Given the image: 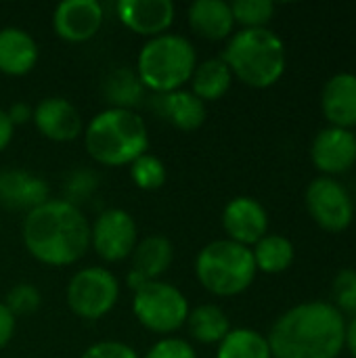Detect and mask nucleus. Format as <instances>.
<instances>
[{
	"mask_svg": "<svg viewBox=\"0 0 356 358\" xmlns=\"http://www.w3.org/2000/svg\"><path fill=\"white\" fill-rule=\"evenodd\" d=\"M222 61L252 88H269L285 71V44L269 27L241 29L231 36Z\"/></svg>",
	"mask_w": 356,
	"mask_h": 358,
	"instance_id": "obj_4",
	"label": "nucleus"
},
{
	"mask_svg": "<svg viewBox=\"0 0 356 358\" xmlns=\"http://www.w3.org/2000/svg\"><path fill=\"white\" fill-rule=\"evenodd\" d=\"M17 327V317L6 308L4 302H0V350L13 340Z\"/></svg>",
	"mask_w": 356,
	"mask_h": 358,
	"instance_id": "obj_33",
	"label": "nucleus"
},
{
	"mask_svg": "<svg viewBox=\"0 0 356 358\" xmlns=\"http://www.w3.org/2000/svg\"><path fill=\"white\" fill-rule=\"evenodd\" d=\"M189 23L206 40H225L233 31L235 19L225 0H195L189 6Z\"/></svg>",
	"mask_w": 356,
	"mask_h": 358,
	"instance_id": "obj_19",
	"label": "nucleus"
},
{
	"mask_svg": "<svg viewBox=\"0 0 356 358\" xmlns=\"http://www.w3.org/2000/svg\"><path fill=\"white\" fill-rule=\"evenodd\" d=\"M235 23H241L243 29L266 27L275 15V2L271 0H235L231 4Z\"/></svg>",
	"mask_w": 356,
	"mask_h": 358,
	"instance_id": "obj_28",
	"label": "nucleus"
},
{
	"mask_svg": "<svg viewBox=\"0 0 356 358\" xmlns=\"http://www.w3.org/2000/svg\"><path fill=\"white\" fill-rule=\"evenodd\" d=\"M23 243L42 264L69 266L90 248V224L84 212L69 199H48L27 212Z\"/></svg>",
	"mask_w": 356,
	"mask_h": 358,
	"instance_id": "obj_2",
	"label": "nucleus"
},
{
	"mask_svg": "<svg viewBox=\"0 0 356 358\" xmlns=\"http://www.w3.org/2000/svg\"><path fill=\"white\" fill-rule=\"evenodd\" d=\"M145 358H197L193 346L180 338H166L153 344Z\"/></svg>",
	"mask_w": 356,
	"mask_h": 358,
	"instance_id": "obj_31",
	"label": "nucleus"
},
{
	"mask_svg": "<svg viewBox=\"0 0 356 358\" xmlns=\"http://www.w3.org/2000/svg\"><path fill=\"white\" fill-rule=\"evenodd\" d=\"M0 201L10 210L31 212L48 201V185L25 170H4L0 172Z\"/></svg>",
	"mask_w": 356,
	"mask_h": 358,
	"instance_id": "obj_17",
	"label": "nucleus"
},
{
	"mask_svg": "<svg viewBox=\"0 0 356 358\" xmlns=\"http://www.w3.org/2000/svg\"><path fill=\"white\" fill-rule=\"evenodd\" d=\"M266 340L273 358H338L346 344V319L329 302H302L275 321Z\"/></svg>",
	"mask_w": 356,
	"mask_h": 358,
	"instance_id": "obj_1",
	"label": "nucleus"
},
{
	"mask_svg": "<svg viewBox=\"0 0 356 358\" xmlns=\"http://www.w3.org/2000/svg\"><path fill=\"white\" fill-rule=\"evenodd\" d=\"M52 25L67 42H86L103 25V6L97 0H65L57 6Z\"/></svg>",
	"mask_w": 356,
	"mask_h": 358,
	"instance_id": "obj_13",
	"label": "nucleus"
},
{
	"mask_svg": "<svg viewBox=\"0 0 356 358\" xmlns=\"http://www.w3.org/2000/svg\"><path fill=\"white\" fill-rule=\"evenodd\" d=\"M166 176H168L166 166L155 155L145 153V155H141L138 159H134L130 164V178L143 191H155V189H159L166 182Z\"/></svg>",
	"mask_w": 356,
	"mask_h": 358,
	"instance_id": "obj_27",
	"label": "nucleus"
},
{
	"mask_svg": "<svg viewBox=\"0 0 356 358\" xmlns=\"http://www.w3.org/2000/svg\"><path fill=\"white\" fill-rule=\"evenodd\" d=\"M222 227L231 241L250 248L266 235L269 214L258 199L241 195L227 203L222 212Z\"/></svg>",
	"mask_w": 356,
	"mask_h": 358,
	"instance_id": "obj_11",
	"label": "nucleus"
},
{
	"mask_svg": "<svg viewBox=\"0 0 356 358\" xmlns=\"http://www.w3.org/2000/svg\"><path fill=\"white\" fill-rule=\"evenodd\" d=\"M147 283H149V279H147V277H143L141 273H136L134 268L128 273V285H130V289H132V292H138V289H141L143 285H147Z\"/></svg>",
	"mask_w": 356,
	"mask_h": 358,
	"instance_id": "obj_37",
	"label": "nucleus"
},
{
	"mask_svg": "<svg viewBox=\"0 0 356 358\" xmlns=\"http://www.w3.org/2000/svg\"><path fill=\"white\" fill-rule=\"evenodd\" d=\"M256 262L250 248L231 239L208 243L195 260L197 281L214 296L231 298L245 292L256 279Z\"/></svg>",
	"mask_w": 356,
	"mask_h": 358,
	"instance_id": "obj_6",
	"label": "nucleus"
},
{
	"mask_svg": "<svg viewBox=\"0 0 356 358\" xmlns=\"http://www.w3.org/2000/svg\"><path fill=\"white\" fill-rule=\"evenodd\" d=\"M13 132H15V126L8 117V113L4 109H0V151L8 147L10 138H13Z\"/></svg>",
	"mask_w": 356,
	"mask_h": 358,
	"instance_id": "obj_34",
	"label": "nucleus"
},
{
	"mask_svg": "<svg viewBox=\"0 0 356 358\" xmlns=\"http://www.w3.org/2000/svg\"><path fill=\"white\" fill-rule=\"evenodd\" d=\"M174 258V245L164 235H149L136 243L132 252V268L147 277L149 281H157L159 275L168 271Z\"/></svg>",
	"mask_w": 356,
	"mask_h": 358,
	"instance_id": "obj_21",
	"label": "nucleus"
},
{
	"mask_svg": "<svg viewBox=\"0 0 356 358\" xmlns=\"http://www.w3.org/2000/svg\"><path fill=\"white\" fill-rule=\"evenodd\" d=\"M82 358H138V355L122 342H97L84 350Z\"/></svg>",
	"mask_w": 356,
	"mask_h": 358,
	"instance_id": "obj_32",
	"label": "nucleus"
},
{
	"mask_svg": "<svg viewBox=\"0 0 356 358\" xmlns=\"http://www.w3.org/2000/svg\"><path fill=\"white\" fill-rule=\"evenodd\" d=\"M38 61L36 40L21 27L0 29V71L6 76H25Z\"/></svg>",
	"mask_w": 356,
	"mask_h": 358,
	"instance_id": "obj_18",
	"label": "nucleus"
},
{
	"mask_svg": "<svg viewBox=\"0 0 356 358\" xmlns=\"http://www.w3.org/2000/svg\"><path fill=\"white\" fill-rule=\"evenodd\" d=\"M157 107L164 117H168L178 130H185V132H193L199 126H204L206 115H208L206 103L197 99L193 92L183 90V88L168 92V94H159Z\"/></svg>",
	"mask_w": 356,
	"mask_h": 358,
	"instance_id": "obj_20",
	"label": "nucleus"
},
{
	"mask_svg": "<svg viewBox=\"0 0 356 358\" xmlns=\"http://www.w3.org/2000/svg\"><path fill=\"white\" fill-rule=\"evenodd\" d=\"M334 306L342 315H356V268H342L334 279Z\"/></svg>",
	"mask_w": 356,
	"mask_h": 358,
	"instance_id": "obj_29",
	"label": "nucleus"
},
{
	"mask_svg": "<svg viewBox=\"0 0 356 358\" xmlns=\"http://www.w3.org/2000/svg\"><path fill=\"white\" fill-rule=\"evenodd\" d=\"M311 157L325 176L348 172L356 164V134L336 126L323 128L313 141Z\"/></svg>",
	"mask_w": 356,
	"mask_h": 358,
	"instance_id": "obj_12",
	"label": "nucleus"
},
{
	"mask_svg": "<svg viewBox=\"0 0 356 358\" xmlns=\"http://www.w3.org/2000/svg\"><path fill=\"white\" fill-rule=\"evenodd\" d=\"M36 128L50 141L65 143L78 138L82 132V117L78 109L63 96L42 99L31 111Z\"/></svg>",
	"mask_w": 356,
	"mask_h": 358,
	"instance_id": "obj_15",
	"label": "nucleus"
},
{
	"mask_svg": "<svg viewBox=\"0 0 356 358\" xmlns=\"http://www.w3.org/2000/svg\"><path fill=\"white\" fill-rule=\"evenodd\" d=\"M40 292L29 285V283H19L15 285L8 296H6V308L15 315V317H21V315H31L34 310H38L40 306Z\"/></svg>",
	"mask_w": 356,
	"mask_h": 358,
	"instance_id": "obj_30",
	"label": "nucleus"
},
{
	"mask_svg": "<svg viewBox=\"0 0 356 358\" xmlns=\"http://www.w3.org/2000/svg\"><path fill=\"white\" fill-rule=\"evenodd\" d=\"M132 313L145 329L153 334H172L187 323L189 302L176 285L149 281L134 292Z\"/></svg>",
	"mask_w": 356,
	"mask_h": 358,
	"instance_id": "obj_7",
	"label": "nucleus"
},
{
	"mask_svg": "<svg viewBox=\"0 0 356 358\" xmlns=\"http://www.w3.org/2000/svg\"><path fill=\"white\" fill-rule=\"evenodd\" d=\"M256 268L266 275L285 273L296 258L294 243L283 235H264L252 250Z\"/></svg>",
	"mask_w": 356,
	"mask_h": 358,
	"instance_id": "obj_23",
	"label": "nucleus"
},
{
	"mask_svg": "<svg viewBox=\"0 0 356 358\" xmlns=\"http://www.w3.org/2000/svg\"><path fill=\"white\" fill-rule=\"evenodd\" d=\"M191 82H193V94L197 99H201L204 103L218 101L231 88L233 73L222 59H208L195 67Z\"/></svg>",
	"mask_w": 356,
	"mask_h": 358,
	"instance_id": "obj_22",
	"label": "nucleus"
},
{
	"mask_svg": "<svg viewBox=\"0 0 356 358\" xmlns=\"http://www.w3.org/2000/svg\"><path fill=\"white\" fill-rule=\"evenodd\" d=\"M311 218L327 233H342L355 220V203L348 191L332 176L315 178L304 195Z\"/></svg>",
	"mask_w": 356,
	"mask_h": 358,
	"instance_id": "obj_9",
	"label": "nucleus"
},
{
	"mask_svg": "<svg viewBox=\"0 0 356 358\" xmlns=\"http://www.w3.org/2000/svg\"><path fill=\"white\" fill-rule=\"evenodd\" d=\"M86 151L103 166H130L134 159L145 155L149 147V132L132 109L109 107L97 113L84 136Z\"/></svg>",
	"mask_w": 356,
	"mask_h": 358,
	"instance_id": "obj_3",
	"label": "nucleus"
},
{
	"mask_svg": "<svg viewBox=\"0 0 356 358\" xmlns=\"http://www.w3.org/2000/svg\"><path fill=\"white\" fill-rule=\"evenodd\" d=\"M348 352L353 355V358H356V315L350 319V323L346 325V344Z\"/></svg>",
	"mask_w": 356,
	"mask_h": 358,
	"instance_id": "obj_36",
	"label": "nucleus"
},
{
	"mask_svg": "<svg viewBox=\"0 0 356 358\" xmlns=\"http://www.w3.org/2000/svg\"><path fill=\"white\" fill-rule=\"evenodd\" d=\"M6 113H8L13 126L25 124V122L31 117V109H29V105H25V103H15V105H10V109H8Z\"/></svg>",
	"mask_w": 356,
	"mask_h": 358,
	"instance_id": "obj_35",
	"label": "nucleus"
},
{
	"mask_svg": "<svg viewBox=\"0 0 356 358\" xmlns=\"http://www.w3.org/2000/svg\"><path fill=\"white\" fill-rule=\"evenodd\" d=\"M187 325L191 336L201 344H220L231 331L229 317L220 306L214 304H201L193 313H189Z\"/></svg>",
	"mask_w": 356,
	"mask_h": 358,
	"instance_id": "obj_24",
	"label": "nucleus"
},
{
	"mask_svg": "<svg viewBox=\"0 0 356 358\" xmlns=\"http://www.w3.org/2000/svg\"><path fill=\"white\" fill-rule=\"evenodd\" d=\"M321 109L327 122L336 128L350 130L356 126V76L336 73L327 80L321 92Z\"/></svg>",
	"mask_w": 356,
	"mask_h": 358,
	"instance_id": "obj_16",
	"label": "nucleus"
},
{
	"mask_svg": "<svg viewBox=\"0 0 356 358\" xmlns=\"http://www.w3.org/2000/svg\"><path fill=\"white\" fill-rule=\"evenodd\" d=\"M197 67L193 44L178 34H162L151 38L136 61V76L143 86L157 94L180 90Z\"/></svg>",
	"mask_w": 356,
	"mask_h": 358,
	"instance_id": "obj_5",
	"label": "nucleus"
},
{
	"mask_svg": "<svg viewBox=\"0 0 356 358\" xmlns=\"http://www.w3.org/2000/svg\"><path fill=\"white\" fill-rule=\"evenodd\" d=\"M136 222L126 210H105L90 229L94 252L107 262H120L132 256L136 248Z\"/></svg>",
	"mask_w": 356,
	"mask_h": 358,
	"instance_id": "obj_10",
	"label": "nucleus"
},
{
	"mask_svg": "<svg viewBox=\"0 0 356 358\" xmlns=\"http://www.w3.org/2000/svg\"><path fill=\"white\" fill-rule=\"evenodd\" d=\"M120 298V283L113 273L101 266L78 271L67 285V306L80 319L105 317Z\"/></svg>",
	"mask_w": 356,
	"mask_h": 358,
	"instance_id": "obj_8",
	"label": "nucleus"
},
{
	"mask_svg": "<svg viewBox=\"0 0 356 358\" xmlns=\"http://www.w3.org/2000/svg\"><path fill=\"white\" fill-rule=\"evenodd\" d=\"M143 84L130 67H118L103 80V94L118 109H132L143 96Z\"/></svg>",
	"mask_w": 356,
	"mask_h": 358,
	"instance_id": "obj_25",
	"label": "nucleus"
},
{
	"mask_svg": "<svg viewBox=\"0 0 356 358\" xmlns=\"http://www.w3.org/2000/svg\"><path fill=\"white\" fill-rule=\"evenodd\" d=\"M216 358H273L269 340L254 329H231L218 344Z\"/></svg>",
	"mask_w": 356,
	"mask_h": 358,
	"instance_id": "obj_26",
	"label": "nucleus"
},
{
	"mask_svg": "<svg viewBox=\"0 0 356 358\" xmlns=\"http://www.w3.org/2000/svg\"><path fill=\"white\" fill-rule=\"evenodd\" d=\"M120 21L141 36H162L174 21L172 0H120L115 4Z\"/></svg>",
	"mask_w": 356,
	"mask_h": 358,
	"instance_id": "obj_14",
	"label": "nucleus"
}]
</instances>
